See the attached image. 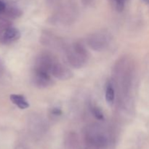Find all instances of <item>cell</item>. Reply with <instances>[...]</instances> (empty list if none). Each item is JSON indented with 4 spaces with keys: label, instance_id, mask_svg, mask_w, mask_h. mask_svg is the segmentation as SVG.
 Returning a JSON list of instances; mask_svg holds the SVG:
<instances>
[{
    "label": "cell",
    "instance_id": "6da1fadb",
    "mask_svg": "<svg viewBox=\"0 0 149 149\" xmlns=\"http://www.w3.org/2000/svg\"><path fill=\"white\" fill-rule=\"evenodd\" d=\"M134 68L130 59L122 57L115 63L113 69V81L118 89L121 106L127 107L130 104L131 90L133 83Z\"/></svg>",
    "mask_w": 149,
    "mask_h": 149
},
{
    "label": "cell",
    "instance_id": "7a4b0ae2",
    "mask_svg": "<svg viewBox=\"0 0 149 149\" xmlns=\"http://www.w3.org/2000/svg\"><path fill=\"white\" fill-rule=\"evenodd\" d=\"M85 149H111L113 135L103 125L94 124L86 127L84 135Z\"/></svg>",
    "mask_w": 149,
    "mask_h": 149
},
{
    "label": "cell",
    "instance_id": "3957f363",
    "mask_svg": "<svg viewBox=\"0 0 149 149\" xmlns=\"http://www.w3.org/2000/svg\"><path fill=\"white\" fill-rule=\"evenodd\" d=\"M66 58L70 65L75 68H81L87 64L89 52L81 42H74L72 45L65 47Z\"/></svg>",
    "mask_w": 149,
    "mask_h": 149
},
{
    "label": "cell",
    "instance_id": "277c9868",
    "mask_svg": "<svg viewBox=\"0 0 149 149\" xmlns=\"http://www.w3.org/2000/svg\"><path fill=\"white\" fill-rule=\"evenodd\" d=\"M87 43L91 49L95 51L105 50L112 41V35L106 29L97 31L87 37Z\"/></svg>",
    "mask_w": 149,
    "mask_h": 149
},
{
    "label": "cell",
    "instance_id": "5b68a950",
    "mask_svg": "<svg viewBox=\"0 0 149 149\" xmlns=\"http://www.w3.org/2000/svg\"><path fill=\"white\" fill-rule=\"evenodd\" d=\"M58 61V60L51 53L42 52L36 58L33 68L50 74L52 66Z\"/></svg>",
    "mask_w": 149,
    "mask_h": 149
},
{
    "label": "cell",
    "instance_id": "8992f818",
    "mask_svg": "<svg viewBox=\"0 0 149 149\" xmlns=\"http://www.w3.org/2000/svg\"><path fill=\"white\" fill-rule=\"evenodd\" d=\"M76 13H77V9L74 4L67 3L60 7L56 14L54 15L53 18L55 19L57 21L59 20V23H68L75 18Z\"/></svg>",
    "mask_w": 149,
    "mask_h": 149
},
{
    "label": "cell",
    "instance_id": "52a82bcc",
    "mask_svg": "<svg viewBox=\"0 0 149 149\" xmlns=\"http://www.w3.org/2000/svg\"><path fill=\"white\" fill-rule=\"evenodd\" d=\"M32 82L35 87L39 89L50 87L54 83L50 74L34 68L32 73Z\"/></svg>",
    "mask_w": 149,
    "mask_h": 149
},
{
    "label": "cell",
    "instance_id": "ba28073f",
    "mask_svg": "<svg viewBox=\"0 0 149 149\" xmlns=\"http://www.w3.org/2000/svg\"><path fill=\"white\" fill-rule=\"evenodd\" d=\"M20 37V31L13 26L0 29V43L2 45H10L18 40Z\"/></svg>",
    "mask_w": 149,
    "mask_h": 149
},
{
    "label": "cell",
    "instance_id": "9c48e42d",
    "mask_svg": "<svg viewBox=\"0 0 149 149\" xmlns=\"http://www.w3.org/2000/svg\"><path fill=\"white\" fill-rule=\"evenodd\" d=\"M50 74L54 77L60 80L70 79L74 76L72 71L68 66L58 61L52 66Z\"/></svg>",
    "mask_w": 149,
    "mask_h": 149
},
{
    "label": "cell",
    "instance_id": "30bf717a",
    "mask_svg": "<svg viewBox=\"0 0 149 149\" xmlns=\"http://www.w3.org/2000/svg\"><path fill=\"white\" fill-rule=\"evenodd\" d=\"M41 42L44 45H46L47 46H51L52 47H64L63 43L62 40L58 37L55 35L52 34V33H49L46 31L45 33H42L41 36Z\"/></svg>",
    "mask_w": 149,
    "mask_h": 149
},
{
    "label": "cell",
    "instance_id": "8fae6325",
    "mask_svg": "<svg viewBox=\"0 0 149 149\" xmlns=\"http://www.w3.org/2000/svg\"><path fill=\"white\" fill-rule=\"evenodd\" d=\"M10 99L13 104L20 109H26L29 107V103L26 97L21 95L12 94L10 96Z\"/></svg>",
    "mask_w": 149,
    "mask_h": 149
},
{
    "label": "cell",
    "instance_id": "7c38bea8",
    "mask_svg": "<svg viewBox=\"0 0 149 149\" xmlns=\"http://www.w3.org/2000/svg\"><path fill=\"white\" fill-rule=\"evenodd\" d=\"M22 14H23V13L19 7L14 5V4H8L5 12V15L9 19L13 20V19L18 18L22 15Z\"/></svg>",
    "mask_w": 149,
    "mask_h": 149
},
{
    "label": "cell",
    "instance_id": "4fadbf2b",
    "mask_svg": "<svg viewBox=\"0 0 149 149\" xmlns=\"http://www.w3.org/2000/svg\"><path fill=\"white\" fill-rule=\"evenodd\" d=\"M106 100L109 104L111 105L115 100V89L111 81L108 83L106 89Z\"/></svg>",
    "mask_w": 149,
    "mask_h": 149
},
{
    "label": "cell",
    "instance_id": "5bb4252c",
    "mask_svg": "<svg viewBox=\"0 0 149 149\" xmlns=\"http://www.w3.org/2000/svg\"><path fill=\"white\" fill-rule=\"evenodd\" d=\"M90 110H91L92 113L93 114V116L97 119V120L100 121H103L105 119L104 114H103V111L100 110V108H98L96 106H91L90 107Z\"/></svg>",
    "mask_w": 149,
    "mask_h": 149
},
{
    "label": "cell",
    "instance_id": "9a60e30c",
    "mask_svg": "<svg viewBox=\"0 0 149 149\" xmlns=\"http://www.w3.org/2000/svg\"><path fill=\"white\" fill-rule=\"evenodd\" d=\"M111 1L115 10L119 13H121L125 9L127 0H111Z\"/></svg>",
    "mask_w": 149,
    "mask_h": 149
},
{
    "label": "cell",
    "instance_id": "2e32d148",
    "mask_svg": "<svg viewBox=\"0 0 149 149\" xmlns=\"http://www.w3.org/2000/svg\"><path fill=\"white\" fill-rule=\"evenodd\" d=\"M7 5H8V3L6 2L4 0H0V15L6 16L5 12L6 10H7ZM6 17H7V16H6ZM7 18H8V17H7Z\"/></svg>",
    "mask_w": 149,
    "mask_h": 149
},
{
    "label": "cell",
    "instance_id": "e0dca14e",
    "mask_svg": "<svg viewBox=\"0 0 149 149\" xmlns=\"http://www.w3.org/2000/svg\"><path fill=\"white\" fill-rule=\"evenodd\" d=\"M51 113L52 114V116H61L62 114V111L60 109H58V108H54V109H52L51 110Z\"/></svg>",
    "mask_w": 149,
    "mask_h": 149
},
{
    "label": "cell",
    "instance_id": "ac0fdd59",
    "mask_svg": "<svg viewBox=\"0 0 149 149\" xmlns=\"http://www.w3.org/2000/svg\"><path fill=\"white\" fill-rule=\"evenodd\" d=\"M46 1L49 4L54 5V4H59V3H61V1H63V0H46Z\"/></svg>",
    "mask_w": 149,
    "mask_h": 149
},
{
    "label": "cell",
    "instance_id": "d6986e66",
    "mask_svg": "<svg viewBox=\"0 0 149 149\" xmlns=\"http://www.w3.org/2000/svg\"><path fill=\"white\" fill-rule=\"evenodd\" d=\"M4 73V65H3V63L1 62V61L0 60V79L2 77L3 74Z\"/></svg>",
    "mask_w": 149,
    "mask_h": 149
},
{
    "label": "cell",
    "instance_id": "ffe728a7",
    "mask_svg": "<svg viewBox=\"0 0 149 149\" xmlns=\"http://www.w3.org/2000/svg\"><path fill=\"white\" fill-rule=\"evenodd\" d=\"M82 1L85 4H90V3H91L92 1H93V0H82Z\"/></svg>",
    "mask_w": 149,
    "mask_h": 149
},
{
    "label": "cell",
    "instance_id": "44dd1931",
    "mask_svg": "<svg viewBox=\"0 0 149 149\" xmlns=\"http://www.w3.org/2000/svg\"><path fill=\"white\" fill-rule=\"evenodd\" d=\"M143 1L146 4H147L148 5H149V0H143Z\"/></svg>",
    "mask_w": 149,
    "mask_h": 149
}]
</instances>
